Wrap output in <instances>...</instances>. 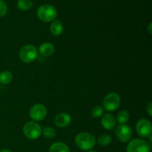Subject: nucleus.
Segmentation results:
<instances>
[{"mask_svg":"<svg viewBox=\"0 0 152 152\" xmlns=\"http://www.w3.org/2000/svg\"><path fill=\"white\" fill-rule=\"evenodd\" d=\"M121 99L120 95L115 92H111L105 96L102 106L108 111H114L120 107Z\"/></svg>","mask_w":152,"mask_h":152,"instance_id":"nucleus-4","label":"nucleus"},{"mask_svg":"<svg viewBox=\"0 0 152 152\" xmlns=\"http://www.w3.org/2000/svg\"><path fill=\"white\" fill-rule=\"evenodd\" d=\"M151 145L144 140L134 139L129 142L126 147V152H150Z\"/></svg>","mask_w":152,"mask_h":152,"instance_id":"nucleus-5","label":"nucleus"},{"mask_svg":"<svg viewBox=\"0 0 152 152\" xmlns=\"http://www.w3.org/2000/svg\"><path fill=\"white\" fill-rule=\"evenodd\" d=\"M0 152H11L10 150H7V149H3L1 151H0Z\"/></svg>","mask_w":152,"mask_h":152,"instance_id":"nucleus-24","label":"nucleus"},{"mask_svg":"<svg viewBox=\"0 0 152 152\" xmlns=\"http://www.w3.org/2000/svg\"><path fill=\"white\" fill-rule=\"evenodd\" d=\"M17 7L20 10L26 11L32 8L33 2L31 0H18Z\"/></svg>","mask_w":152,"mask_h":152,"instance_id":"nucleus-16","label":"nucleus"},{"mask_svg":"<svg viewBox=\"0 0 152 152\" xmlns=\"http://www.w3.org/2000/svg\"><path fill=\"white\" fill-rule=\"evenodd\" d=\"M130 118V115H129V112L127 111H120L117 115V120L120 124H126Z\"/></svg>","mask_w":152,"mask_h":152,"instance_id":"nucleus-17","label":"nucleus"},{"mask_svg":"<svg viewBox=\"0 0 152 152\" xmlns=\"http://www.w3.org/2000/svg\"><path fill=\"white\" fill-rule=\"evenodd\" d=\"M42 128L39 125L34 121L28 122L25 124L23 132L25 137L30 140L38 139L42 134Z\"/></svg>","mask_w":152,"mask_h":152,"instance_id":"nucleus-6","label":"nucleus"},{"mask_svg":"<svg viewBox=\"0 0 152 152\" xmlns=\"http://www.w3.org/2000/svg\"><path fill=\"white\" fill-rule=\"evenodd\" d=\"M104 108L103 107L100 106V105H96L94 108H93V109L91 110V115L92 117H94V118H99L102 116L103 114Z\"/></svg>","mask_w":152,"mask_h":152,"instance_id":"nucleus-20","label":"nucleus"},{"mask_svg":"<svg viewBox=\"0 0 152 152\" xmlns=\"http://www.w3.org/2000/svg\"><path fill=\"white\" fill-rule=\"evenodd\" d=\"M47 108L43 104H36L30 110V117L34 121H42L47 116Z\"/></svg>","mask_w":152,"mask_h":152,"instance_id":"nucleus-8","label":"nucleus"},{"mask_svg":"<svg viewBox=\"0 0 152 152\" xmlns=\"http://www.w3.org/2000/svg\"><path fill=\"white\" fill-rule=\"evenodd\" d=\"M137 133L141 137H148L151 134V123L147 119H141L136 125Z\"/></svg>","mask_w":152,"mask_h":152,"instance_id":"nucleus-9","label":"nucleus"},{"mask_svg":"<svg viewBox=\"0 0 152 152\" xmlns=\"http://www.w3.org/2000/svg\"><path fill=\"white\" fill-rule=\"evenodd\" d=\"M37 17L42 22H50L56 19L57 10L51 4H42L37 9Z\"/></svg>","mask_w":152,"mask_h":152,"instance_id":"nucleus-2","label":"nucleus"},{"mask_svg":"<svg viewBox=\"0 0 152 152\" xmlns=\"http://www.w3.org/2000/svg\"><path fill=\"white\" fill-rule=\"evenodd\" d=\"M116 122L117 120L112 114H106L102 117L101 120V124L102 127L106 130H111L115 127Z\"/></svg>","mask_w":152,"mask_h":152,"instance_id":"nucleus-11","label":"nucleus"},{"mask_svg":"<svg viewBox=\"0 0 152 152\" xmlns=\"http://www.w3.org/2000/svg\"><path fill=\"white\" fill-rule=\"evenodd\" d=\"M96 139L91 134L82 132L78 134L75 138V143L77 148L83 151H90L96 145Z\"/></svg>","mask_w":152,"mask_h":152,"instance_id":"nucleus-1","label":"nucleus"},{"mask_svg":"<svg viewBox=\"0 0 152 152\" xmlns=\"http://www.w3.org/2000/svg\"><path fill=\"white\" fill-rule=\"evenodd\" d=\"M38 50L33 45H26L19 50V56L22 62L30 63L36 60L38 56Z\"/></svg>","mask_w":152,"mask_h":152,"instance_id":"nucleus-3","label":"nucleus"},{"mask_svg":"<svg viewBox=\"0 0 152 152\" xmlns=\"http://www.w3.org/2000/svg\"><path fill=\"white\" fill-rule=\"evenodd\" d=\"M87 152H96V151H91V150H90V151H88Z\"/></svg>","mask_w":152,"mask_h":152,"instance_id":"nucleus-25","label":"nucleus"},{"mask_svg":"<svg viewBox=\"0 0 152 152\" xmlns=\"http://www.w3.org/2000/svg\"><path fill=\"white\" fill-rule=\"evenodd\" d=\"M111 137L108 134H102L98 138L97 142L102 146H106L111 142Z\"/></svg>","mask_w":152,"mask_h":152,"instance_id":"nucleus-19","label":"nucleus"},{"mask_svg":"<svg viewBox=\"0 0 152 152\" xmlns=\"http://www.w3.org/2000/svg\"><path fill=\"white\" fill-rule=\"evenodd\" d=\"M63 31V25L59 20L53 21L50 25V32L53 36H59Z\"/></svg>","mask_w":152,"mask_h":152,"instance_id":"nucleus-13","label":"nucleus"},{"mask_svg":"<svg viewBox=\"0 0 152 152\" xmlns=\"http://www.w3.org/2000/svg\"><path fill=\"white\" fill-rule=\"evenodd\" d=\"M116 136L121 142H127L131 140L133 134L132 128L126 124H120L115 131Z\"/></svg>","mask_w":152,"mask_h":152,"instance_id":"nucleus-7","label":"nucleus"},{"mask_svg":"<svg viewBox=\"0 0 152 152\" xmlns=\"http://www.w3.org/2000/svg\"><path fill=\"white\" fill-rule=\"evenodd\" d=\"M49 152H70V148L66 144L57 142L50 145Z\"/></svg>","mask_w":152,"mask_h":152,"instance_id":"nucleus-14","label":"nucleus"},{"mask_svg":"<svg viewBox=\"0 0 152 152\" xmlns=\"http://www.w3.org/2000/svg\"><path fill=\"white\" fill-rule=\"evenodd\" d=\"M55 124L59 128H65L71 123V117L67 113H60L55 117Z\"/></svg>","mask_w":152,"mask_h":152,"instance_id":"nucleus-10","label":"nucleus"},{"mask_svg":"<svg viewBox=\"0 0 152 152\" xmlns=\"http://www.w3.org/2000/svg\"><path fill=\"white\" fill-rule=\"evenodd\" d=\"M148 33H149V34H151V23H150L149 25H148Z\"/></svg>","mask_w":152,"mask_h":152,"instance_id":"nucleus-23","label":"nucleus"},{"mask_svg":"<svg viewBox=\"0 0 152 152\" xmlns=\"http://www.w3.org/2000/svg\"><path fill=\"white\" fill-rule=\"evenodd\" d=\"M146 111H147V112H148V115H149L150 117H151L152 116V103L151 102H149V103L148 104V105L146 106Z\"/></svg>","mask_w":152,"mask_h":152,"instance_id":"nucleus-22","label":"nucleus"},{"mask_svg":"<svg viewBox=\"0 0 152 152\" xmlns=\"http://www.w3.org/2000/svg\"><path fill=\"white\" fill-rule=\"evenodd\" d=\"M42 134L47 139H53L56 136V131L51 127H45L42 130Z\"/></svg>","mask_w":152,"mask_h":152,"instance_id":"nucleus-18","label":"nucleus"},{"mask_svg":"<svg viewBox=\"0 0 152 152\" xmlns=\"http://www.w3.org/2000/svg\"><path fill=\"white\" fill-rule=\"evenodd\" d=\"M54 46L50 42H44L39 46V53L43 56H50L54 53Z\"/></svg>","mask_w":152,"mask_h":152,"instance_id":"nucleus-12","label":"nucleus"},{"mask_svg":"<svg viewBox=\"0 0 152 152\" xmlns=\"http://www.w3.org/2000/svg\"><path fill=\"white\" fill-rule=\"evenodd\" d=\"M7 12V6L3 0H0V17L5 16Z\"/></svg>","mask_w":152,"mask_h":152,"instance_id":"nucleus-21","label":"nucleus"},{"mask_svg":"<svg viewBox=\"0 0 152 152\" xmlns=\"http://www.w3.org/2000/svg\"><path fill=\"white\" fill-rule=\"evenodd\" d=\"M13 80V75L8 71H4L0 74V83L1 84H10Z\"/></svg>","mask_w":152,"mask_h":152,"instance_id":"nucleus-15","label":"nucleus"}]
</instances>
